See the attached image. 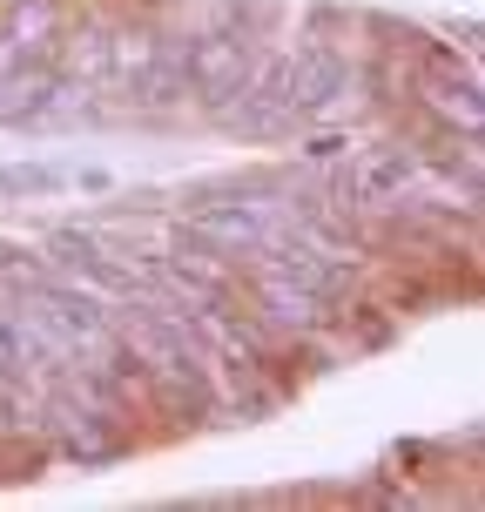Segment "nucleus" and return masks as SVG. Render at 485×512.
<instances>
[{
    "label": "nucleus",
    "instance_id": "f257e3e1",
    "mask_svg": "<svg viewBox=\"0 0 485 512\" xmlns=\"http://www.w3.org/2000/svg\"><path fill=\"white\" fill-rule=\"evenodd\" d=\"M411 176H418V162H411V155H384V162H371V169L358 176V196L384 203V196H398V189H411Z\"/></svg>",
    "mask_w": 485,
    "mask_h": 512
}]
</instances>
